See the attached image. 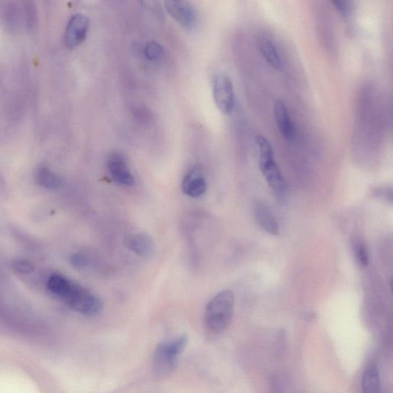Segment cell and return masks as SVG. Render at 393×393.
<instances>
[{"label":"cell","instance_id":"cell-1","mask_svg":"<svg viewBox=\"0 0 393 393\" xmlns=\"http://www.w3.org/2000/svg\"><path fill=\"white\" fill-rule=\"evenodd\" d=\"M47 287L56 297L73 310L91 317L100 313L103 308L101 299L82 285L63 276L53 274L48 278Z\"/></svg>","mask_w":393,"mask_h":393},{"label":"cell","instance_id":"cell-2","mask_svg":"<svg viewBox=\"0 0 393 393\" xmlns=\"http://www.w3.org/2000/svg\"><path fill=\"white\" fill-rule=\"evenodd\" d=\"M234 308V295L223 290L210 300L204 311L206 328L214 333H221L230 325Z\"/></svg>","mask_w":393,"mask_h":393},{"label":"cell","instance_id":"cell-3","mask_svg":"<svg viewBox=\"0 0 393 393\" xmlns=\"http://www.w3.org/2000/svg\"><path fill=\"white\" fill-rule=\"evenodd\" d=\"M256 142L260 154V169L268 183L270 188L278 198L283 199L288 191V184L275 162L274 152L272 146L261 135L256 137Z\"/></svg>","mask_w":393,"mask_h":393},{"label":"cell","instance_id":"cell-4","mask_svg":"<svg viewBox=\"0 0 393 393\" xmlns=\"http://www.w3.org/2000/svg\"><path fill=\"white\" fill-rule=\"evenodd\" d=\"M188 337L182 335L159 344L153 356L152 372L157 379H164L172 374L177 361L188 343Z\"/></svg>","mask_w":393,"mask_h":393},{"label":"cell","instance_id":"cell-5","mask_svg":"<svg viewBox=\"0 0 393 393\" xmlns=\"http://www.w3.org/2000/svg\"><path fill=\"white\" fill-rule=\"evenodd\" d=\"M0 26L12 34L21 33L26 28L23 2L0 1Z\"/></svg>","mask_w":393,"mask_h":393},{"label":"cell","instance_id":"cell-6","mask_svg":"<svg viewBox=\"0 0 393 393\" xmlns=\"http://www.w3.org/2000/svg\"><path fill=\"white\" fill-rule=\"evenodd\" d=\"M213 94L216 105L225 115L230 114L234 107V88L229 77L224 74L216 75L213 85Z\"/></svg>","mask_w":393,"mask_h":393},{"label":"cell","instance_id":"cell-7","mask_svg":"<svg viewBox=\"0 0 393 393\" xmlns=\"http://www.w3.org/2000/svg\"><path fill=\"white\" fill-rule=\"evenodd\" d=\"M90 28V19L81 14L73 15L67 23L65 43L67 47L74 48L81 45Z\"/></svg>","mask_w":393,"mask_h":393},{"label":"cell","instance_id":"cell-8","mask_svg":"<svg viewBox=\"0 0 393 393\" xmlns=\"http://www.w3.org/2000/svg\"><path fill=\"white\" fill-rule=\"evenodd\" d=\"M107 165L112 179L116 183L125 187L134 186L135 177L123 155L120 153L112 154L108 159Z\"/></svg>","mask_w":393,"mask_h":393},{"label":"cell","instance_id":"cell-9","mask_svg":"<svg viewBox=\"0 0 393 393\" xmlns=\"http://www.w3.org/2000/svg\"><path fill=\"white\" fill-rule=\"evenodd\" d=\"M164 7L167 12L186 28H192L197 22V13L194 7L189 2L187 1H166Z\"/></svg>","mask_w":393,"mask_h":393},{"label":"cell","instance_id":"cell-10","mask_svg":"<svg viewBox=\"0 0 393 393\" xmlns=\"http://www.w3.org/2000/svg\"><path fill=\"white\" fill-rule=\"evenodd\" d=\"M125 247L143 258H151L155 251V246L150 235L144 233L131 234L126 236Z\"/></svg>","mask_w":393,"mask_h":393},{"label":"cell","instance_id":"cell-11","mask_svg":"<svg viewBox=\"0 0 393 393\" xmlns=\"http://www.w3.org/2000/svg\"><path fill=\"white\" fill-rule=\"evenodd\" d=\"M207 189L202 169L199 166H194L184 176L182 182L183 192L191 198L197 199L202 196Z\"/></svg>","mask_w":393,"mask_h":393},{"label":"cell","instance_id":"cell-12","mask_svg":"<svg viewBox=\"0 0 393 393\" xmlns=\"http://www.w3.org/2000/svg\"><path fill=\"white\" fill-rule=\"evenodd\" d=\"M273 114L281 135L288 141L293 140L295 136L294 125L288 107L282 100L275 102Z\"/></svg>","mask_w":393,"mask_h":393},{"label":"cell","instance_id":"cell-13","mask_svg":"<svg viewBox=\"0 0 393 393\" xmlns=\"http://www.w3.org/2000/svg\"><path fill=\"white\" fill-rule=\"evenodd\" d=\"M253 211L255 218L263 230L272 235H278V222L267 205L258 202L254 205Z\"/></svg>","mask_w":393,"mask_h":393},{"label":"cell","instance_id":"cell-14","mask_svg":"<svg viewBox=\"0 0 393 393\" xmlns=\"http://www.w3.org/2000/svg\"><path fill=\"white\" fill-rule=\"evenodd\" d=\"M36 182L49 190H55L62 185L63 180L60 176L53 172L46 166H41L36 171Z\"/></svg>","mask_w":393,"mask_h":393},{"label":"cell","instance_id":"cell-15","mask_svg":"<svg viewBox=\"0 0 393 393\" xmlns=\"http://www.w3.org/2000/svg\"><path fill=\"white\" fill-rule=\"evenodd\" d=\"M362 393H382L379 373L376 365H370L363 373Z\"/></svg>","mask_w":393,"mask_h":393},{"label":"cell","instance_id":"cell-16","mask_svg":"<svg viewBox=\"0 0 393 393\" xmlns=\"http://www.w3.org/2000/svg\"><path fill=\"white\" fill-rule=\"evenodd\" d=\"M260 51L266 61L276 70H281L282 62L276 47L268 38H263L260 43Z\"/></svg>","mask_w":393,"mask_h":393},{"label":"cell","instance_id":"cell-17","mask_svg":"<svg viewBox=\"0 0 393 393\" xmlns=\"http://www.w3.org/2000/svg\"><path fill=\"white\" fill-rule=\"evenodd\" d=\"M26 29L34 31L38 23V11L35 4L32 1L23 2Z\"/></svg>","mask_w":393,"mask_h":393},{"label":"cell","instance_id":"cell-18","mask_svg":"<svg viewBox=\"0 0 393 393\" xmlns=\"http://www.w3.org/2000/svg\"><path fill=\"white\" fill-rule=\"evenodd\" d=\"M144 54L147 60L158 61L163 56V48L159 43L152 41L145 45Z\"/></svg>","mask_w":393,"mask_h":393},{"label":"cell","instance_id":"cell-19","mask_svg":"<svg viewBox=\"0 0 393 393\" xmlns=\"http://www.w3.org/2000/svg\"><path fill=\"white\" fill-rule=\"evenodd\" d=\"M12 266L18 273H31L34 271V266L31 262L25 259H18L13 262Z\"/></svg>","mask_w":393,"mask_h":393},{"label":"cell","instance_id":"cell-20","mask_svg":"<svg viewBox=\"0 0 393 393\" xmlns=\"http://www.w3.org/2000/svg\"><path fill=\"white\" fill-rule=\"evenodd\" d=\"M357 256L362 266H367L369 263V254L365 244H358L357 247Z\"/></svg>","mask_w":393,"mask_h":393},{"label":"cell","instance_id":"cell-21","mask_svg":"<svg viewBox=\"0 0 393 393\" xmlns=\"http://www.w3.org/2000/svg\"><path fill=\"white\" fill-rule=\"evenodd\" d=\"M73 266L76 268H85L88 266V259L83 254L75 253L71 258Z\"/></svg>","mask_w":393,"mask_h":393},{"label":"cell","instance_id":"cell-22","mask_svg":"<svg viewBox=\"0 0 393 393\" xmlns=\"http://www.w3.org/2000/svg\"><path fill=\"white\" fill-rule=\"evenodd\" d=\"M332 4L337 9V11L343 15V16H347L351 12V4L347 1H333Z\"/></svg>","mask_w":393,"mask_h":393}]
</instances>
